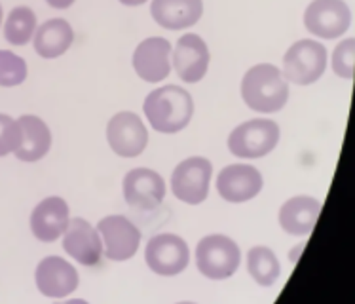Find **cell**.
I'll return each mask as SVG.
<instances>
[{
    "label": "cell",
    "mask_w": 355,
    "mask_h": 304,
    "mask_svg": "<svg viewBox=\"0 0 355 304\" xmlns=\"http://www.w3.org/2000/svg\"><path fill=\"white\" fill-rule=\"evenodd\" d=\"M148 124L159 133L184 130L194 115L192 95L181 86H164L146 95L143 105Z\"/></svg>",
    "instance_id": "cell-1"
},
{
    "label": "cell",
    "mask_w": 355,
    "mask_h": 304,
    "mask_svg": "<svg viewBox=\"0 0 355 304\" xmlns=\"http://www.w3.org/2000/svg\"><path fill=\"white\" fill-rule=\"evenodd\" d=\"M241 97L257 112H277L289 99V82L276 65L259 63L241 80Z\"/></svg>",
    "instance_id": "cell-2"
},
{
    "label": "cell",
    "mask_w": 355,
    "mask_h": 304,
    "mask_svg": "<svg viewBox=\"0 0 355 304\" xmlns=\"http://www.w3.org/2000/svg\"><path fill=\"white\" fill-rule=\"evenodd\" d=\"M327 69V48L318 40H298L283 56V76L298 86L318 82Z\"/></svg>",
    "instance_id": "cell-3"
},
{
    "label": "cell",
    "mask_w": 355,
    "mask_h": 304,
    "mask_svg": "<svg viewBox=\"0 0 355 304\" xmlns=\"http://www.w3.org/2000/svg\"><path fill=\"white\" fill-rule=\"evenodd\" d=\"M241 251L238 244L223 234H211L200 239L196 247L198 270L209 280H226L238 272Z\"/></svg>",
    "instance_id": "cell-4"
},
{
    "label": "cell",
    "mask_w": 355,
    "mask_h": 304,
    "mask_svg": "<svg viewBox=\"0 0 355 304\" xmlns=\"http://www.w3.org/2000/svg\"><path fill=\"white\" fill-rule=\"evenodd\" d=\"M279 126L274 120L254 118L239 124L228 135V149L239 158H262L279 143Z\"/></svg>",
    "instance_id": "cell-5"
},
{
    "label": "cell",
    "mask_w": 355,
    "mask_h": 304,
    "mask_svg": "<svg viewBox=\"0 0 355 304\" xmlns=\"http://www.w3.org/2000/svg\"><path fill=\"white\" fill-rule=\"evenodd\" d=\"M213 166L203 156H192L182 160L171 174V190L173 196L189 205L205 202L209 194V183Z\"/></svg>",
    "instance_id": "cell-6"
},
{
    "label": "cell",
    "mask_w": 355,
    "mask_h": 304,
    "mask_svg": "<svg viewBox=\"0 0 355 304\" xmlns=\"http://www.w3.org/2000/svg\"><path fill=\"white\" fill-rule=\"evenodd\" d=\"M103 253L114 262L130 261L141 246V230L123 215H109L99 221Z\"/></svg>",
    "instance_id": "cell-7"
},
{
    "label": "cell",
    "mask_w": 355,
    "mask_h": 304,
    "mask_svg": "<svg viewBox=\"0 0 355 304\" xmlns=\"http://www.w3.org/2000/svg\"><path fill=\"white\" fill-rule=\"evenodd\" d=\"M145 261L154 274H181L190 262L189 244L177 234H158L146 244Z\"/></svg>",
    "instance_id": "cell-8"
},
{
    "label": "cell",
    "mask_w": 355,
    "mask_h": 304,
    "mask_svg": "<svg viewBox=\"0 0 355 304\" xmlns=\"http://www.w3.org/2000/svg\"><path fill=\"white\" fill-rule=\"evenodd\" d=\"M349 23L352 12L344 0H312L304 12L306 29L325 40L342 37Z\"/></svg>",
    "instance_id": "cell-9"
},
{
    "label": "cell",
    "mask_w": 355,
    "mask_h": 304,
    "mask_svg": "<svg viewBox=\"0 0 355 304\" xmlns=\"http://www.w3.org/2000/svg\"><path fill=\"white\" fill-rule=\"evenodd\" d=\"M107 141L112 152L122 158H137L148 145V131L135 112L122 110L109 120Z\"/></svg>",
    "instance_id": "cell-10"
},
{
    "label": "cell",
    "mask_w": 355,
    "mask_h": 304,
    "mask_svg": "<svg viewBox=\"0 0 355 304\" xmlns=\"http://www.w3.org/2000/svg\"><path fill=\"white\" fill-rule=\"evenodd\" d=\"M123 200L139 211H153L166 198V183L162 175L148 167L131 169L123 177Z\"/></svg>",
    "instance_id": "cell-11"
},
{
    "label": "cell",
    "mask_w": 355,
    "mask_h": 304,
    "mask_svg": "<svg viewBox=\"0 0 355 304\" xmlns=\"http://www.w3.org/2000/svg\"><path fill=\"white\" fill-rule=\"evenodd\" d=\"M262 175L253 166L247 164H232L223 167L217 177L218 196L230 203H243L261 194Z\"/></svg>",
    "instance_id": "cell-12"
},
{
    "label": "cell",
    "mask_w": 355,
    "mask_h": 304,
    "mask_svg": "<svg viewBox=\"0 0 355 304\" xmlns=\"http://www.w3.org/2000/svg\"><path fill=\"white\" fill-rule=\"evenodd\" d=\"M35 283L44 297L65 298L78 289L80 278L71 262L53 255L38 262Z\"/></svg>",
    "instance_id": "cell-13"
},
{
    "label": "cell",
    "mask_w": 355,
    "mask_h": 304,
    "mask_svg": "<svg viewBox=\"0 0 355 304\" xmlns=\"http://www.w3.org/2000/svg\"><path fill=\"white\" fill-rule=\"evenodd\" d=\"M171 44L162 37H150L133 51V69L139 78L156 84L171 73Z\"/></svg>",
    "instance_id": "cell-14"
},
{
    "label": "cell",
    "mask_w": 355,
    "mask_h": 304,
    "mask_svg": "<svg viewBox=\"0 0 355 304\" xmlns=\"http://www.w3.org/2000/svg\"><path fill=\"white\" fill-rule=\"evenodd\" d=\"M173 69L182 82L196 84L207 74L209 69V50L202 37L194 33L182 35L173 50Z\"/></svg>",
    "instance_id": "cell-15"
},
{
    "label": "cell",
    "mask_w": 355,
    "mask_h": 304,
    "mask_svg": "<svg viewBox=\"0 0 355 304\" xmlns=\"http://www.w3.org/2000/svg\"><path fill=\"white\" fill-rule=\"evenodd\" d=\"M63 249L80 264L95 267L101 261L103 255L101 236L86 219L74 217L69 221V226L63 234Z\"/></svg>",
    "instance_id": "cell-16"
},
{
    "label": "cell",
    "mask_w": 355,
    "mask_h": 304,
    "mask_svg": "<svg viewBox=\"0 0 355 304\" xmlns=\"http://www.w3.org/2000/svg\"><path fill=\"white\" fill-rule=\"evenodd\" d=\"M69 221V203L59 196H50L31 213V232L40 242L51 244L65 234Z\"/></svg>",
    "instance_id": "cell-17"
},
{
    "label": "cell",
    "mask_w": 355,
    "mask_h": 304,
    "mask_svg": "<svg viewBox=\"0 0 355 304\" xmlns=\"http://www.w3.org/2000/svg\"><path fill=\"white\" fill-rule=\"evenodd\" d=\"M321 202L313 196H295L283 203L277 221L291 236H308L315 228Z\"/></svg>",
    "instance_id": "cell-18"
},
{
    "label": "cell",
    "mask_w": 355,
    "mask_h": 304,
    "mask_svg": "<svg viewBox=\"0 0 355 304\" xmlns=\"http://www.w3.org/2000/svg\"><path fill=\"white\" fill-rule=\"evenodd\" d=\"M150 14L164 29H189L203 15V0H153Z\"/></svg>",
    "instance_id": "cell-19"
},
{
    "label": "cell",
    "mask_w": 355,
    "mask_h": 304,
    "mask_svg": "<svg viewBox=\"0 0 355 304\" xmlns=\"http://www.w3.org/2000/svg\"><path fill=\"white\" fill-rule=\"evenodd\" d=\"M17 122L21 128V141L14 152L15 158L27 164L42 160L51 149V131L48 124L35 115H23Z\"/></svg>",
    "instance_id": "cell-20"
},
{
    "label": "cell",
    "mask_w": 355,
    "mask_h": 304,
    "mask_svg": "<svg viewBox=\"0 0 355 304\" xmlns=\"http://www.w3.org/2000/svg\"><path fill=\"white\" fill-rule=\"evenodd\" d=\"M73 40L74 31L71 23L61 17L42 23L40 27H37L35 37H33L35 51L44 59L61 58L73 46Z\"/></svg>",
    "instance_id": "cell-21"
},
{
    "label": "cell",
    "mask_w": 355,
    "mask_h": 304,
    "mask_svg": "<svg viewBox=\"0 0 355 304\" xmlns=\"http://www.w3.org/2000/svg\"><path fill=\"white\" fill-rule=\"evenodd\" d=\"M247 272L261 287H272L282 274V264L270 247L254 246L247 253Z\"/></svg>",
    "instance_id": "cell-22"
},
{
    "label": "cell",
    "mask_w": 355,
    "mask_h": 304,
    "mask_svg": "<svg viewBox=\"0 0 355 304\" xmlns=\"http://www.w3.org/2000/svg\"><path fill=\"white\" fill-rule=\"evenodd\" d=\"M37 31V15L27 6L14 8L4 23V38L12 46H25L35 37Z\"/></svg>",
    "instance_id": "cell-23"
},
{
    "label": "cell",
    "mask_w": 355,
    "mask_h": 304,
    "mask_svg": "<svg viewBox=\"0 0 355 304\" xmlns=\"http://www.w3.org/2000/svg\"><path fill=\"white\" fill-rule=\"evenodd\" d=\"M27 78V63L14 51L0 50V86L14 87Z\"/></svg>",
    "instance_id": "cell-24"
},
{
    "label": "cell",
    "mask_w": 355,
    "mask_h": 304,
    "mask_svg": "<svg viewBox=\"0 0 355 304\" xmlns=\"http://www.w3.org/2000/svg\"><path fill=\"white\" fill-rule=\"evenodd\" d=\"M355 67V38L342 40L333 51V69L336 76L340 78H352Z\"/></svg>",
    "instance_id": "cell-25"
},
{
    "label": "cell",
    "mask_w": 355,
    "mask_h": 304,
    "mask_svg": "<svg viewBox=\"0 0 355 304\" xmlns=\"http://www.w3.org/2000/svg\"><path fill=\"white\" fill-rule=\"evenodd\" d=\"M19 141H21L19 122L14 120L12 116L0 112V158L14 154L15 149L19 146Z\"/></svg>",
    "instance_id": "cell-26"
},
{
    "label": "cell",
    "mask_w": 355,
    "mask_h": 304,
    "mask_svg": "<svg viewBox=\"0 0 355 304\" xmlns=\"http://www.w3.org/2000/svg\"><path fill=\"white\" fill-rule=\"evenodd\" d=\"M46 2L55 10H67V8H71L74 4V0H46Z\"/></svg>",
    "instance_id": "cell-27"
},
{
    "label": "cell",
    "mask_w": 355,
    "mask_h": 304,
    "mask_svg": "<svg viewBox=\"0 0 355 304\" xmlns=\"http://www.w3.org/2000/svg\"><path fill=\"white\" fill-rule=\"evenodd\" d=\"M123 6H141V4H145L146 0H120Z\"/></svg>",
    "instance_id": "cell-28"
},
{
    "label": "cell",
    "mask_w": 355,
    "mask_h": 304,
    "mask_svg": "<svg viewBox=\"0 0 355 304\" xmlns=\"http://www.w3.org/2000/svg\"><path fill=\"white\" fill-rule=\"evenodd\" d=\"M0 25H2V6H0Z\"/></svg>",
    "instance_id": "cell-29"
}]
</instances>
